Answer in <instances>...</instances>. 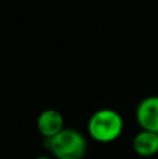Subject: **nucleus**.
Segmentation results:
<instances>
[{
    "label": "nucleus",
    "mask_w": 158,
    "mask_h": 159,
    "mask_svg": "<svg viewBox=\"0 0 158 159\" xmlns=\"http://www.w3.org/2000/svg\"><path fill=\"white\" fill-rule=\"evenodd\" d=\"M125 120L119 112L109 107L98 109L90 116L87 131L91 140L100 144H111L122 135Z\"/></svg>",
    "instance_id": "1"
},
{
    "label": "nucleus",
    "mask_w": 158,
    "mask_h": 159,
    "mask_svg": "<svg viewBox=\"0 0 158 159\" xmlns=\"http://www.w3.org/2000/svg\"><path fill=\"white\" fill-rule=\"evenodd\" d=\"M44 147L55 159H83L87 154V138L72 127H64L59 134L44 140Z\"/></svg>",
    "instance_id": "2"
},
{
    "label": "nucleus",
    "mask_w": 158,
    "mask_h": 159,
    "mask_svg": "<svg viewBox=\"0 0 158 159\" xmlns=\"http://www.w3.org/2000/svg\"><path fill=\"white\" fill-rule=\"evenodd\" d=\"M134 115L140 130L158 133V95H150L142 99Z\"/></svg>",
    "instance_id": "3"
},
{
    "label": "nucleus",
    "mask_w": 158,
    "mask_h": 159,
    "mask_svg": "<svg viewBox=\"0 0 158 159\" xmlns=\"http://www.w3.org/2000/svg\"><path fill=\"white\" fill-rule=\"evenodd\" d=\"M36 129L39 134L46 138H52L64 129V117L56 109H45L39 113L36 119Z\"/></svg>",
    "instance_id": "4"
},
{
    "label": "nucleus",
    "mask_w": 158,
    "mask_h": 159,
    "mask_svg": "<svg viewBox=\"0 0 158 159\" xmlns=\"http://www.w3.org/2000/svg\"><path fill=\"white\" fill-rule=\"evenodd\" d=\"M133 151L142 158H151L158 154V133L140 130L132 141Z\"/></svg>",
    "instance_id": "5"
},
{
    "label": "nucleus",
    "mask_w": 158,
    "mask_h": 159,
    "mask_svg": "<svg viewBox=\"0 0 158 159\" xmlns=\"http://www.w3.org/2000/svg\"><path fill=\"white\" fill-rule=\"evenodd\" d=\"M34 159H55V158L50 157V155H39V157H36Z\"/></svg>",
    "instance_id": "6"
}]
</instances>
